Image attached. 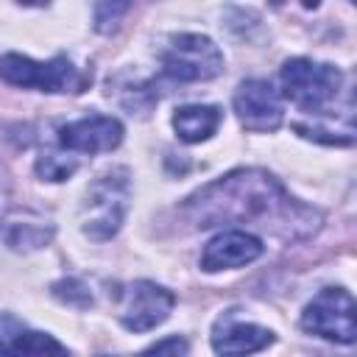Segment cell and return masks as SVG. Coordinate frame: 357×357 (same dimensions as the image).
<instances>
[{"instance_id": "6da1fadb", "label": "cell", "mask_w": 357, "mask_h": 357, "mask_svg": "<svg viewBox=\"0 0 357 357\" xmlns=\"http://www.w3.org/2000/svg\"><path fill=\"white\" fill-rule=\"evenodd\" d=\"M181 215L195 229L254 223L284 243L307 240L324 223V212L318 206L293 198L276 176L257 167H240L204 184L184 198Z\"/></svg>"}, {"instance_id": "7a4b0ae2", "label": "cell", "mask_w": 357, "mask_h": 357, "mask_svg": "<svg viewBox=\"0 0 357 357\" xmlns=\"http://www.w3.org/2000/svg\"><path fill=\"white\" fill-rule=\"evenodd\" d=\"M282 95L301 112L326 117L340 98H349L346 75L335 64L312 61V59H287L279 70Z\"/></svg>"}, {"instance_id": "3957f363", "label": "cell", "mask_w": 357, "mask_h": 357, "mask_svg": "<svg viewBox=\"0 0 357 357\" xmlns=\"http://www.w3.org/2000/svg\"><path fill=\"white\" fill-rule=\"evenodd\" d=\"M128 204H131V173L126 167H114L103 173L86 187V195L81 201V212H78L81 231L95 243L112 240L126 220Z\"/></svg>"}, {"instance_id": "277c9868", "label": "cell", "mask_w": 357, "mask_h": 357, "mask_svg": "<svg viewBox=\"0 0 357 357\" xmlns=\"http://www.w3.org/2000/svg\"><path fill=\"white\" fill-rule=\"evenodd\" d=\"M0 78L11 86L39 89V92H81L89 81L67 56H53L50 61H33L31 56L3 53Z\"/></svg>"}, {"instance_id": "5b68a950", "label": "cell", "mask_w": 357, "mask_h": 357, "mask_svg": "<svg viewBox=\"0 0 357 357\" xmlns=\"http://www.w3.org/2000/svg\"><path fill=\"white\" fill-rule=\"evenodd\" d=\"M162 73L178 84L212 81L223 73L220 47L204 33H176L162 47Z\"/></svg>"}, {"instance_id": "8992f818", "label": "cell", "mask_w": 357, "mask_h": 357, "mask_svg": "<svg viewBox=\"0 0 357 357\" xmlns=\"http://www.w3.org/2000/svg\"><path fill=\"white\" fill-rule=\"evenodd\" d=\"M354 298L346 287H324L301 312V329L324 340L351 346L357 337Z\"/></svg>"}, {"instance_id": "52a82bcc", "label": "cell", "mask_w": 357, "mask_h": 357, "mask_svg": "<svg viewBox=\"0 0 357 357\" xmlns=\"http://www.w3.org/2000/svg\"><path fill=\"white\" fill-rule=\"evenodd\" d=\"M176 296L148 279H137L120 290V310L117 318L128 332H151L167 321Z\"/></svg>"}, {"instance_id": "ba28073f", "label": "cell", "mask_w": 357, "mask_h": 357, "mask_svg": "<svg viewBox=\"0 0 357 357\" xmlns=\"http://www.w3.org/2000/svg\"><path fill=\"white\" fill-rule=\"evenodd\" d=\"M234 112H237V120L243 123V128L248 131H259V134H268V131H276L282 126V98L279 92L262 81V78H248L237 86L234 92Z\"/></svg>"}, {"instance_id": "9c48e42d", "label": "cell", "mask_w": 357, "mask_h": 357, "mask_svg": "<svg viewBox=\"0 0 357 357\" xmlns=\"http://www.w3.org/2000/svg\"><path fill=\"white\" fill-rule=\"evenodd\" d=\"M123 142V123L109 114H86L59 128V145L73 153H106Z\"/></svg>"}, {"instance_id": "30bf717a", "label": "cell", "mask_w": 357, "mask_h": 357, "mask_svg": "<svg viewBox=\"0 0 357 357\" xmlns=\"http://www.w3.org/2000/svg\"><path fill=\"white\" fill-rule=\"evenodd\" d=\"M262 251H265V245L254 231H248V229H226V231L215 234L206 243V248L201 254V268L206 273L243 268V265H251L254 259H259Z\"/></svg>"}, {"instance_id": "8fae6325", "label": "cell", "mask_w": 357, "mask_h": 357, "mask_svg": "<svg viewBox=\"0 0 357 357\" xmlns=\"http://www.w3.org/2000/svg\"><path fill=\"white\" fill-rule=\"evenodd\" d=\"M53 220L31 206H14L0 220V237L11 251H39L53 240Z\"/></svg>"}, {"instance_id": "7c38bea8", "label": "cell", "mask_w": 357, "mask_h": 357, "mask_svg": "<svg viewBox=\"0 0 357 357\" xmlns=\"http://www.w3.org/2000/svg\"><path fill=\"white\" fill-rule=\"evenodd\" d=\"M271 343H273L271 329L251 321H240L234 312H223L212 326V349L218 354H254L268 349Z\"/></svg>"}, {"instance_id": "4fadbf2b", "label": "cell", "mask_w": 357, "mask_h": 357, "mask_svg": "<svg viewBox=\"0 0 357 357\" xmlns=\"http://www.w3.org/2000/svg\"><path fill=\"white\" fill-rule=\"evenodd\" d=\"M220 120H223V114L212 103H190V106H178L173 112V128H176L178 139L187 145L209 139L218 131Z\"/></svg>"}, {"instance_id": "5bb4252c", "label": "cell", "mask_w": 357, "mask_h": 357, "mask_svg": "<svg viewBox=\"0 0 357 357\" xmlns=\"http://www.w3.org/2000/svg\"><path fill=\"white\" fill-rule=\"evenodd\" d=\"M0 354H67V346L45 332L20 329L8 340H0Z\"/></svg>"}, {"instance_id": "9a60e30c", "label": "cell", "mask_w": 357, "mask_h": 357, "mask_svg": "<svg viewBox=\"0 0 357 357\" xmlns=\"http://www.w3.org/2000/svg\"><path fill=\"white\" fill-rule=\"evenodd\" d=\"M75 170H78V156H73V151H67V148L45 151L36 159V176L42 181H67Z\"/></svg>"}, {"instance_id": "2e32d148", "label": "cell", "mask_w": 357, "mask_h": 357, "mask_svg": "<svg viewBox=\"0 0 357 357\" xmlns=\"http://www.w3.org/2000/svg\"><path fill=\"white\" fill-rule=\"evenodd\" d=\"M137 0H95V31L114 33Z\"/></svg>"}, {"instance_id": "e0dca14e", "label": "cell", "mask_w": 357, "mask_h": 357, "mask_svg": "<svg viewBox=\"0 0 357 357\" xmlns=\"http://www.w3.org/2000/svg\"><path fill=\"white\" fill-rule=\"evenodd\" d=\"M50 290H53V296H56L59 301H64V304H70V307H92V293H89V287H86L81 279H75V276H67V279L56 282Z\"/></svg>"}, {"instance_id": "ac0fdd59", "label": "cell", "mask_w": 357, "mask_h": 357, "mask_svg": "<svg viewBox=\"0 0 357 357\" xmlns=\"http://www.w3.org/2000/svg\"><path fill=\"white\" fill-rule=\"evenodd\" d=\"M145 351H173V354H187L190 351V343L184 340V337H178V335H173V337H165V340H156V343H151Z\"/></svg>"}, {"instance_id": "d6986e66", "label": "cell", "mask_w": 357, "mask_h": 357, "mask_svg": "<svg viewBox=\"0 0 357 357\" xmlns=\"http://www.w3.org/2000/svg\"><path fill=\"white\" fill-rule=\"evenodd\" d=\"M279 3H282V0H273V6H279ZM318 3H321V0H301L304 8H318Z\"/></svg>"}, {"instance_id": "ffe728a7", "label": "cell", "mask_w": 357, "mask_h": 357, "mask_svg": "<svg viewBox=\"0 0 357 357\" xmlns=\"http://www.w3.org/2000/svg\"><path fill=\"white\" fill-rule=\"evenodd\" d=\"M17 3H22V6H33V8H39V6H47L50 0H17Z\"/></svg>"}]
</instances>
